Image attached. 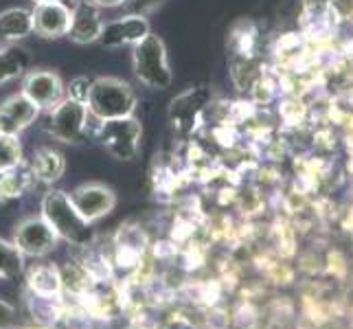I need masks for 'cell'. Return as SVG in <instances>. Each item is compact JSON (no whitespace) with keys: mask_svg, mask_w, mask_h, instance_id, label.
Segmentation results:
<instances>
[{"mask_svg":"<svg viewBox=\"0 0 353 329\" xmlns=\"http://www.w3.org/2000/svg\"><path fill=\"white\" fill-rule=\"evenodd\" d=\"M16 325H18L16 308L0 299V329H16Z\"/></svg>","mask_w":353,"mask_h":329,"instance_id":"obj_23","label":"cell"},{"mask_svg":"<svg viewBox=\"0 0 353 329\" xmlns=\"http://www.w3.org/2000/svg\"><path fill=\"white\" fill-rule=\"evenodd\" d=\"M42 217L51 224L59 239L72 243V246H88L92 241L90 224L79 215L66 191L55 189L46 193L42 198Z\"/></svg>","mask_w":353,"mask_h":329,"instance_id":"obj_1","label":"cell"},{"mask_svg":"<svg viewBox=\"0 0 353 329\" xmlns=\"http://www.w3.org/2000/svg\"><path fill=\"white\" fill-rule=\"evenodd\" d=\"M132 64H134V75H137L139 81H143L145 86L156 88V90H165L172 86L174 75L167 62V48L158 35L150 33L148 38H143L139 44H134Z\"/></svg>","mask_w":353,"mask_h":329,"instance_id":"obj_3","label":"cell"},{"mask_svg":"<svg viewBox=\"0 0 353 329\" xmlns=\"http://www.w3.org/2000/svg\"><path fill=\"white\" fill-rule=\"evenodd\" d=\"M141 121L132 117L123 119H110L101 121L99 130H97V139L101 141L108 154H112L119 161H132L139 154L141 145Z\"/></svg>","mask_w":353,"mask_h":329,"instance_id":"obj_5","label":"cell"},{"mask_svg":"<svg viewBox=\"0 0 353 329\" xmlns=\"http://www.w3.org/2000/svg\"><path fill=\"white\" fill-rule=\"evenodd\" d=\"M72 9L59 3H35L31 9L33 31L48 40H57L68 33Z\"/></svg>","mask_w":353,"mask_h":329,"instance_id":"obj_12","label":"cell"},{"mask_svg":"<svg viewBox=\"0 0 353 329\" xmlns=\"http://www.w3.org/2000/svg\"><path fill=\"white\" fill-rule=\"evenodd\" d=\"M29 66V53L20 46H5L0 48V86L7 81L22 77Z\"/></svg>","mask_w":353,"mask_h":329,"instance_id":"obj_17","label":"cell"},{"mask_svg":"<svg viewBox=\"0 0 353 329\" xmlns=\"http://www.w3.org/2000/svg\"><path fill=\"white\" fill-rule=\"evenodd\" d=\"M29 169L35 180L40 182H55L64 176L66 172V161L64 156L59 154L57 150L53 148H40L38 152L33 154L31 163H29Z\"/></svg>","mask_w":353,"mask_h":329,"instance_id":"obj_14","label":"cell"},{"mask_svg":"<svg viewBox=\"0 0 353 329\" xmlns=\"http://www.w3.org/2000/svg\"><path fill=\"white\" fill-rule=\"evenodd\" d=\"M88 112L97 121L132 117L137 108V94L128 81L119 77H99L92 81L88 94Z\"/></svg>","mask_w":353,"mask_h":329,"instance_id":"obj_2","label":"cell"},{"mask_svg":"<svg viewBox=\"0 0 353 329\" xmlns=\"http://www.w3.org/2000/svg\"><path fill=\"white\" fill-rule=\"evenodd\" d=\"M24 270V255L14 241L0 239V279H16Z\"/></svg>","mask_w":353,"mask_h":329,"instance_id":"obj_20","label":"cell"},{"mask_svg":"<svg viewBox=\"0 0 353 329\" xmlns=\"http://www.w3.org/2000/svg\"><path fill=\"white\" fill-rule=\"evenodd\" d=\"M152 31H150V22L145 16H123V18H117L103 24V31H101V38L99 42L105 48H121V46H128V44H139L143 38H148Z\"/></svg>","mask_w":353,"mask_h":329,"instance_id":"obj_10","label":"cell"},{"mask_svg":"<svg viewBox=\"0 0 353 329\" xmlns=\"http://www.w3.org/2000/svg\"><path fill=\"white\" fill-rule=\"evenodd\" d=\"M57 235L42 215L24 217L16 226L14 243L24 257H46L57 246Z\"/></svg>","mask_w":353,"mask_h":329,"instance_id":"obj_6","label":"cell"},{"mask_svg":"<svg viewBox=\"0 0 353 329\" xmlns=\"http://www.w3.org/2000/svg\"><path fill=\"white\" fill-rule=\"evenodd\" d=\"M90 5L94 7H99V9H112V7H121V5H125V0H88Z\"/></svg>","mask_w":353,"mask_h":329,"instance_id":"obj_25","label":"cell"},{"mask_svg":"<svg viewBox=\"0 0 353 329\" xmlns=\"http://www.w3.org/2000/svg\"><path fill=\"white\" fill-rule=\"evenodd\" d=\"M161 3H163V0H125V5H130L134 16H148Z\"/></svg>","mask_w":353,"mask_h":329,"instance_id":"obj_24","label":"cell"},{"mask_svg":"<svg viewBox=\"0 0 353 329\" xmlns=\"http://www.w3.org/2000/svg\"><path fill=\"white\" fill-rule=\"evenodd\" d=\"M40 114V108L35 106L27 94H11L0 103V134L3 137H20Z\"/></svg>","mask_w":353,"mask_h":329,"instance_id":"obj_9","label":"cell"},{"mask_svg":"<svg viewBox=\"0 0 353 329\" xmlns=\"http://www.w3.org/2000/svg\"><path fill=\"white\" fill-rule=\"evenodd\" d=\"M103 24L105 22L101 18V9L90 5L88 0H79V3L72 7L70 27L66 35L75 44H92V42H99Z\"/></svg>","mask_w":353,"mask_h":329,"instance_id":"obj_11","label":"cell"},{"mask_svg":"<svg viewBox=\"0 0 353 329\" xmlns=\"http://www.w3.org/2000/svg\"><path fill=\"white\" fill-rule=\"evenodd\" d=\"M33 174L29 167H24V163L11 172L3 174V180H0V200H14L20 198L29 191L31 182H33Z\"/></svg>","mask_w":353,"mask_h":329,"instance_id":"obj_18","label":"cell"},{"mask_svg":"<svg viewBox=\"0 0 353 329\" xmlns=\"http://www.w3.org/2000/svg\"><path fill=\"white\" fill-rule=\"evenodd\" d=\"M92 81L94 79L86 77V75H79L75 79H70V83L66 86V99L86 103L88 101V94H90V88H92Z\"/></svg>","mask_w":353,"mask_h":329,"instance_id":"obj_22","label":"cell"},{"mask_svg":"<svg viewBox=\"0 0 353 329\" xmlns=\"http://www.w3.org/2000/svg\"><path fill=\"white\" fill-rule=\"evenodd\" d=\"M88 121L90 112L86 103L64 99L53 110H48L46 132L62 143H81L86 141V137H90Z\"/></svg>","mask_w":353,"mask_h":329,"instance_id":"obj_4","label":"cell"},{"mask_svg":"<svg viewBox=\"0 0 353 329\" xmlns=\"http://www.w3.org/2000/svg\"><path fill=\"white\" fill-rule=\"evenodd\" d=\"M33 33V16L29 9L14 7L0 14V44L18 42Z\"/></svg>","mask_w":353,"mask_h":329,"instance_id":"obj_16","label":"cell"},{"mask_svg":"<svg viewBox=\"0 0 353 329\" xmlns=\"http://www.w3.org/2000/svg\"><path fill=\"white\" fill-rule=\"evenodd\" d=\"M27 288H29V292L40 295V297H59L64 292L59 268L53 263L33 266L27 272Z\"/></svg>","mask_w":353,"mask_h":329,"instance_id":"obj_15","label":"cell"},{"mask_svg":"<svg viewBox=\"0 0 353 329\" xmlns=\"http://www.w3.org/2000/svg\"><path fill=\"white\" fill-rule=\"evenodd\" d=\"M204 101L206 97L202 90H187L182 92L178 99L172 101V108H169V117H172V123L187 132L193 128V123H196V119L200 114V110L204 108Z\"/></svg>","mask_w":353,"mask_h":329,"instance_id":"obj_13","label":"cell"},{"mask_svg":"<svg viewBox=\"0 0 353 329\" xmlns=\"http://www.w3.org/2000/svg\"><path fill=\"white\" fill-rule=\"evenodd\" d=\"M29 310H31L33 321H38L42 327L57 323L59 316L64 314L59 297H40V295H33V292H29Z\"/></svg>","mask_w":353,"mask_h":329,"instance_id":"obj_19","label":"cell"},{"mask_svg":"<svg viewBox=\"0 0 353 329\" xmlns=\"http://www.w3.org/2000/svg\"><path fill=\"white\" fill-rule=\"evenodd\" d=\"M22 165V145L18 137H3L0 134V172H11Z\"/></svg>","mask_w":353,"mask_h":329,"instance_id":"obj_21","label":"cell"},{"mask_svg":"<svg viewBox=\"0 0 353 329\" xmlns=\"http://www.w3.org/2000/svg\"><path fill=\"white\" fill-rule=\"evenodd\" d=\"M70 196V202L75 204V209L79 215L86 219L88 224L99 222L101 217L108 213H112L117 206V193L112 187L103 185V182H86V185H79Z\"/></svg>","mask_w":353,"mask_h":329,"instance_id":"obj_7","label":"cell"},{"mask_svg":"<svg viewBox=\"0 0 353 329\" xmlns=\"http://www.w3.org/2000/svg\"><path fill=\"white\" fill-rule=\"evenodd\" d=\"M31 3L35 5V3H59V5H64V7H68V9H72L75 7L79 0H31Z\"/></svg>","mask_w":353,"mask_h":329,"instance_id":"obj_26","label":"cell"},{"mask_svg":"<svg viewBox=\"0 0 353 329\" xmlns=\"http://www.w3.org/2000/svg\"><path fill=\"white\" fill-rule=\"evenodd\" d=\"M22 94H27L40 110H53L66 99V86L53 70H31L24 75Z\"/></svg>","mask_w":353,"mask_h":329,"instance_id":"obj_8","label":"cell"},{"mask_svg":"<svg viewBox=\"0 0 353 329\" xmlns=\"http://www.w3.org/2000/svg\"><path fill=\"white\" fill-rule=\"evenodd\" d=\"M3 174H5V172H0V180H3Z\"/></svg>","mask_w":353,"mask_h":329,"instance_id":"obj_27","label":"cell"}]
</instances>
